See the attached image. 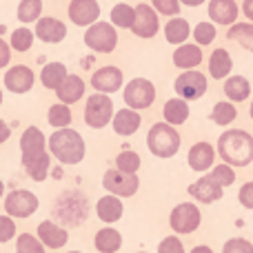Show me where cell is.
I'll list each match as a JSON object with an SVG mask.
<instances>
[{"instance_id": "1", "label": "cell", "mask_w": 253, "mask_h": 253, "mask_svg": "<svg viewBox=\"0 0 253 253\" xmlns=\"http://www.w3.org/2000/svg\"><path fill=\"white\" fill-rule=\"evenodd\" d=\"M49 153L56 158L60 165H80L87 153V144L84 138L76 129L67 126V129H56L47 138Z\"/></svg>"}, {"instance_id": "2", "label": "cell", "mask_w": 253, "mask_h": 253, "mask_svg": "<svg viewBox=\"0 0 253 253\" xmlns=\"http://www.w3.org/2000/svg\"><path fill=\"white\" fill-rule=\"evenodd\" d=\"M218 153L229 167H247L253 162V135L242 129H229L220 135Z\"/></svg>"}, {"instance_id": "3", "label": "cell", "mask_w": 253, "mask_h": 253, "mask_svg": "<svg viewBox=\"0 0 253 253\" xmlns=\"http://www.w3.org/2000/svg\"><path fill=\"white\" fill-rule=\"evenodd\" d=\"M147 147L156 158H173L180 149V133L167 123H156L147 133Z\"/></svg>"}, {"instance_id": "4", "label": "cell", "mask_w": 253, "mask_h": 253, "mask_svg": "<svg viewBox=\"0 0 253 253\" xmlns=\"http://www.w3.org/2000/svg\"><path fill=\"white\" fill-rule=\"evenodd\" d=\"M4 213L13 220H25V218H31V215L38 211L40 207V200L34 191L29 189H13L11 193L4 196Z\"/></svg>"}, {"instance_id": "5", "label": "cell", "mask_w": 253, "mask_h": 253, "mask_svg": "<svg viewBox=\"0 0 253 253\" xmlns=\"http://www.w3.org/2000/svg\"><path fill=\"white\" fill-rule=\"evenodd\" d=\"M114 118V102L107 93H91L84 102V123L91 129H105Z\"/></svg>"}, {"instance_id": "6", "label": "cell", "mask_w": 253, "mask_h": 253, "mask_svg": "<svg viewBox=\"0 0 253 253\" xmlns=\"http://www.w3.org/2000/svg\"><path fill=\"white\" fill-rule=\"evenodd\" d=\"M84 44L96 53H111L118 44V34H116L111 22H93L84 31Z\"/></svg>"}, {"instance_id": "7", "label": "cell", "mask_w": 253, "mask_h": 253, "mask_svg": "<svg viewBox=\"0 0 253 253\" xmlns=\"http://www.w3.org/2000/svg\"><path fill=\"white\" fill-rule=\"evenodd\" d=\"M202 222L200 209H198L193 202H180V205L173 207V211L169 213V227L173 229L175 233H193Z\"/></svg>"}, {"instance_id": "8", "label": "cell", "mask_w": 253, "mask_h": 253, "mask_svg": "<svg viewBox=\"0 0 253 253\" xmlns=\"http://www.w3.org/2000/svg\"><path fill=\"white\" fill-rule=\"evenodd\" d=\"M156 100V87L147 78H133L125 87V105L129 109H149Z\"/></svg>"}, {"instance_id": "9", "label": "cell", "mask_w": 253, "mask_h": 253, "mask_svg": "<svg viewBox=\"0 0 253 253\" xmlns=\"http://www.w3.org/2000/svg\"><path fill=\"white\" fill-rule=\"evenodd\" d=\"M102 187L116 198H131L138 193L140 180L135 173H123L118 169H107L102 175Z\"/></svg>"}, {"instance_id": "10", "label": "cell", "mask_w": 253, "mask_h": 253, "mask_svg": "<svg viewBox=\"0 0 253 253\" xmlns=\"http://www.w3.org/2000/svg\"><path fill=\"white\" fill-rule=\"evenodd\" d=\"M173 89L182 100H198V98H202L207 93V78L200 71L189 69L175 78Z\"/></svg>"}, {"instance_id": "11", "label": "cell", "mask_w": 253, "mask_h": 253, "mask_svg": "<svg viewBox=\"0 0 253 253\" xmlns=\"http://www.w3.org/2000/svg\"><path fill=\"white\" fill-rule=\"evenodd\" d=\"M4 89L11 93H16V96H22V93H29L31 89H34L36 84V74L31 67L27 65H13L11 69L4 71Z\"/></svg>"}, {"instance_id": "12", "label": "cell", "mask_w": 253, "mask_h": 253, "mask_svg": "<svg viewBox=\"0 0 253 253\" xmlns=\"http://www.w3.org/2000/svg\"><path fill=\"white\" fill-rule=\"evenodd\" d=\"M67 13L76 27H91L100 18V4L98 0H71Z\"/></svg>"}, {"instance_id": "13", "label": "cell", "mask_w": 253, "mask_h": 253, "mask_svg": "<svg viewBox=\"0 0 253 253\" xmlns=\"http://www.w3.org/2000/svg\"><path fill=\"white\" fill-rule=\"evenodd\" d=\"M34 36L47 44H58L67 38V25L62 20H58V18L40 16L38 20H36Z\"/></svg>"}, {"instance_id": "14", "label": "cell", "mask_w": 253, "mask_h": 253, "mask_svg": "<svg viewBox=\"0 0 253 253\" xmlns=\"http://www.w3.org/2000/svg\"><path fill=\"white\" fill-rule=\"evenodd\" d=\"M123 69H118V67L109 65V67H100V69L93 71L91 76V87L96 89L98 93H116L120 87H123Z\"/></svg>"}, {"instance_id": "15", "label": "cell", "mask_w": 253, "mask_h": 253, "mask_svg": "<svg viewBox=\"0 0 253 253\" xmlns=\"http://www.w3.org/2000/svg\"><path fill=\"white\" fill-rule=\"evenodd\" d=\"M36 238L44 245V249H51V251L62 249V247L69 242L67 229L60 227L58 222H53V220H42V222L38 224V229H36Z\"/></svg>"}, {"instance_id": "16", "label": "cell", "mask_w": 253, "mask_h": 253, "mask_svg": "<svg viewBox=\"0 0 253 253\" xmlns=\"http://www.w3.org/2000/svg\"><path fill=\"white\" fill-rule=\"evenodd\" d=\"M158 27H160V22H158L156 9L140 2L138 7H135V20H133V25H131V31H133L138 38H153V36L158 34Z\"/></svg>"}, {"instance_id": "17", "label": "cell", "mask_w": 253, "mask_h": 253, "mask_svg": "<svg viewBox=\"0 0 253 253\" xmlns=\"http://www.w3.org/2000/svg\"><path fill=\"white\" fill-rule=\"evenodd\" d=\"M189 196L202 205H211V202H218L222 198V187L211 175H202L200 180L189 184Z\"/></svg>"}, {"instance_id": "18", "label": "cell", "mask_w": 253, "mask_h": 253, "mask_svg": "<svg viewBox=\"0 0 253 253\" xmlns=\"http://www.w3.org/2000/svg\"><path fill=\"white\" fill-rule=\"evenodd\" d=\"M47 151V138L38 126H27L20 135V158H34Z\"/></svg>"}, {"instance_id": "19", "label": "cell", "mask_w": 253, "mask_h": 253, "mask_svg": "<svg viewBox=\"0 0 253 253\" xmlns=\"http://www.w3.org/2000/svg\"><path fill=\"white\" fill-rule=\"evenodd\" d=\"M20 162H22L25 173L29 175L34 182H44L49 175V169H51V153L44 151L34 158H20Z\"/></svg>"}, {"instance_id": "20", "label": "cell", "mask_w": 253, "mask_h": 253, "mask_svg": "<svg viewBox=\"0 0 253 253\" xmlns=\"http://www.w3.org/2000/svg\"><path fill=\"white\" fill-rule=\"evenodd\" d=\"M125 213V205L120 198L111 196V193H107V196H102L100 200L96 202V215L102 220L105 224H114L118 222L120 218H123Z\"/></svg>"}, {"instance_id": "21", "label": "cell", "mask_w": 253, "mask_h": 253, "mask_svg": "<svg viewBox=\"0 0 253 253\" xmlns=\"http://www.w3.org/2000/svg\"><path fill=\"white\" fill-rule=\"evenodd\" d=\"M84 89H87L84 87V80L76 74H69L65 78V83L56 89L58 102H62V105H74V102H78L80 98L84 96Z\"/></svg>"}, {"instance_id": "22", "label": "cell", "mask_w": 253, "mask_h": 253, "mask_svg": "<svg viewBox=\"0 0 253 253\" xmlns=\"http://www.w3.org/2000/svg\"><path fill=\"white\" fill-rule=\"evenodd\" d=\"M189 167L193 171H207L213 167V160H215V149L211 147L209 142H196L191 149H189Z\"/></svg>"}, {"instance_id": "23", "label": "cell", "mask_w": 253, "mask_h": 253, "mask_svg": "<svg viewBox=\"0 0 253 253\" xmlns=\"http://www.w3.org/2000/svg\"><path fill=\"white\" fill-rule=\"evenodd\" d=\"M111 125H114V131L118 135H133L135 131L140 129V125H142V118H140L138 111L125 107V109H120L114 114Z\"/></svg>"}, {"instance_id": "24", "label": "cell", "mask_w": 253, "mask_h": 253, "mask_svg": "<svg viewBox=\"0 0 253 253\" xmlns=\"http://www.w3.org/2000/svg\"><path fill=\"white\" fill-rule=\"evenodd\" d=\"M209 16L218 25H233L238 20V4L236 0H211Z\"/></svg>"}, {"instance_id": "25", "label": "cell", "mask_w": 253, "mask_h": 253, "mask_svg": "<svg viewBox=\"0 0 253 253\" xmlns=\"http://www.w3.org/2000/svg\"><path fill=\"white\" fill-rule=\"evenodd\" d=\"M202 62V49L198 44H180L173 51V65L180 69H193Z\"/></svg>"}, {"instance_id": "26", "label": "cell", "mask_w": 253, "mask_h": 253, "mask_svg": "<svg viewBox=\"0 0 253 253\" xmlns=\"http://www.w3.org/2000/svg\"><path fill=\"white\" fill-rule=\"evenodd\" d=\"M93 247H96V251H100V253H118L120 247H123V236H120V231H116V229L105 227L96 233Z\"/></svg>"}, {"instance_id": "27", "label": "cell", "mask_w": 253, "mask_h": 253, "mask_svg": "<svg viewBox=\"0 0 253 253\" xmlns=\"http://www.w3.org/2000/svg\"><path fill=\"white\" fill-rule=\"evenodd\" d=\"M67 76H69V71H67V67L62 62H47L42 67V71H40V83H42L44 89H53L56 91L65 83Z\"/></svg>"}, {"instance_id": "28", "label": "cell", "mask_w": 253, "mask_h": 253, "mask_svg": "<svg viewBox=\"0 0 253 253\" xmlns=\"http://www.w3.org/2000/svg\"><path fill=\"white\" fill-rule=\"evenodd\" d=\"M162 116H165V123L167 125H182L184 120L189 118V105L187 100H182V98H171V100L165 102V107H162Z\"/></svg>"}, {"instance_id": "29", "label": "cell", "mask_w": 253, "mask_h": 253, "mask_svg": "<svg viewBox=\"0 0 253 253\" xmlns=\"http://www.w3.org/2000/svg\"><path fill=\"white\" fill-rule=\"evenodd\" d=\"M231 69H233V60H231V56H229V51L222 47L215 49L209 58V74L213 76L215 80H220V78H227V76L231 74Z\"/></svg>"}, {"instance_id": "30", "label": "cell", "mask_w": 253, "mask_h": 253, "mask_svg": "<svg viewBox=\"0 0 253 253\" xmlns=\"http://www.w3.org/2000/svg\"><path fill=\"white\" fill-rule=\"evenodd\" d=\"M224 93L231 102H242L251 96V84L245 76H231L224 83Z\"/></svg>"}, {"instance_id": "31", "label": "cell", "mask_w": 253, "mask_h": 253, "mask_svg": "<svg viewBox=\"0 0 253 253\" xmlns=\"http://www.w3.org/2000/svg\"><path fill=\"white\" fill-rule=\"evenodd\" d=\"M189 34H191V27H189V22L184 18H171L165 25V38L171 44H178V47L184 44Z\"/></svg>"}, {"instance_id": "32", "label": "cell", "mask_w": 253, "mask_h": 253, "mask_svg": "<svg viewBox=\"0 0 253 253\" xmlns=\"http://www.w3.org/2000/svg\"><path fill=\"white\" fill-rule=\"evenodd\" d=\"M227 36H229V40L242 44L247 51L253 53V25L251 22H233Z\"/></svg>"}, {"instance_id": "33", "label": "cell", "mask_w": 253, "mask_h": 253, "mask_svg": "<svg viewBox=\"0 0 253 253\" xmlns=\"http://www.w3.org/2000/svg\"><path fill=\"white\" fill-rule=\"evenodd\" d=\"M34 31L27 29V27H18V29L11 31L9 36V47L11 51H18V53H27L31 47H34Z\"/></svg>"}, {"instance_id": "34", "label": "cell", "mask_w": 253, "mask_h": 253, "mask_svg": "<svg viewBox=\"0 0 253 253\" xmlns=\"http://www.w3.org/2000/svg\"><path fill=\"white\" fill-rule=\"evenodd\" d=\"M40 16H42V0H20L16 9V18L22 25L36 22Z\"/></svg>"}, {"instance_id": "35", "label": "cell", "mask_w": 253, "mask_h": 253, "mask_svg": "<svg viewBox=\"0 0 253 253\" xmlns=\"http://www.w3.org/2000/svg\"><path fill=\"white\" fill-rule=\"evenodd\" d=\"M71 120H74V116H71V109L69 105H62V102H58V105H51L47 111V123L53 126V129H67V126L71 125Z\"/></svg>"}, {"instance_id": "36", "label": "cell", "mask_w": 253, "mask_h": 253, "mask_svg": "<svg viewBox=\"0 0 253 253\" xmlns=\"http://www.w3.org/2000/svg\"><path fill=\"white\" fill-rule=\"evenodd\" d=\"M135 20V7L126 2H118L114 9H111V25L120 27V29H131Z\"/></svg>"}, {"instance_id": "37", "label": "cell", "mask_w": 253, "mask_h": 253, "mask_svg": "<svg viewBox=\"0 0 253 253\" xmlns=\"http://www.w3.org/2000/svg\"><path fill=\"white\" fill-rule=\"evenodd\" d=\"M236 116H238V109H236V105H231V102H215L213 111H211L213 123L220 125V126L231 125L233 120H236Z\"/></svg>"}, {"instance_id": "38", "label": "cell", "mask_w": 253, "mask_h": 253, "mask_svg": "<svg viewBox=\"0 0 253 253\" xmlns=\"http://www.w3.org/2000/svg\"><path fill=\"white\" fill-rule=\"evenodd\" d=\"M116 169L123 171V173H138V169H140V156L135 151H131V149H126V151H120L118 156H116Z\"/></svg>"}, {"instance_id": "39", "label": "cell", "mask_w": 253, "mask_h": 253, "mask_svg": "<svg viewBox=\"0 0 253 253\" xmlns=\"http://www.w3.org/2000/svg\"><path fill=\"white\" fill-rule=\"evenodd\" d=\"M16 253H47L44 245L31 233H20L16 238Z\"/></svg>"}, {"instance_id": "40", "label": "cell", "mask_w": 253, "mask_h": 253, "mask_svg": "<svg viewBox=\"0 0 253 253\" xmlns=\"http://www.w3.org/2000/svg\"><path fill=\"white\" fill-rule=\"evenodd\" d=\"M193 38H196L198 47H207V44H211L215 40V27L211 22H200L193 29Z\"/></svg>"}, {"instance_id": "41", "label": "cell", "mask_w": 253, "mask_h": 253, "mask_svg": "<svg viewBox=\"0 0 253 253\" xmlns=\"http://www.w3.org/2000/svg\"><path fill=\"white\" fill-rule=\"evenodd\" d=\"M209 175H211V178H213L222 189L236 182V171H233V167H229V165H218V167H213Z\"/></svg>"}, {"instance_id": "42", "label": "cell", "mask_w": 253, "mask_h": 253, "mask_svg": "<svg viewBox=\"0 0 253 253\" xmlns=\"http://www.w3.org/2000/svg\"><path fill=\"white\" fill-rule=\"evenodd\" d=\"M16 238V220L9 218L7 213L0 215V245Z\"/></svg>"}, {"instance_id": "43", "label": "cell", "mask_w": 253, "mask_h": 253, "mask_svg": "<svg viewBox=\"0 0 253 253\" xmlns=\"http://www.w3.org/2000/svg\"><path fill=\"white\" fill-rule=\"evenodd\" d=\"M222 253H253V245L245 238H231L224 242Z\"/></svg>"}, {"instance_id": "44", "label": "cell", "mask_w": 253, "mask_h": 253, "mask_svg": "<svg viewBox=\"0 0 253 253\" xmlns=\"http://www.w3.org/2000/svg\"><path fill=\"white\" fill-rule=\"evenodd\" d=\"M151 4L162 16H178L180 13V0H151Z\"/></svg>"}, {"instance_id": "45", "label": "cell", "mask_w": 253, "mask_h": 253, "mask_svg": "<svg viewBox=\"0 0 253 253\" xmlns=\"http://www.w3.org/2000/svg\"><path fill=\"white\" fill-rule=\"evenodd\" d=\"M158 253H184V245L180 238L175 236H167L165 240L158 245Z\"/></svg>"}, {"instance_id": "46", "label": "cell", "mask_w": 253, "mask_h": 253, "mask_svg": "<svg viewBox=\"0 0 253 253\" xmlns=\"http://www.w3.org/2000/svg\"><path fill=\"white\" fill-rule=\"evenodd\" d=\"M238 200H240V205L245 207V209H253V180L251 182H245L240 187V191H238Z\"/></svg>"}, {"instance_id": "47", "label": "cell", "mask_w": 253, "mask_h": 253, "mask_svg": "<svg viewBox=\"0 0 253 253\" xmlns=\"http://www.w3.org/2000/svg\"><path fill=\"white\" fill-rule=\"evenodd\" d=\"M9 62H11V47L4 38H0V69L9 67Z\"/></svg>"}, {"instance_id": "48", "label": "cell", "mask_w": 253, "mask_h": 253, "mask_svg": "<svg viewBox=\"0 0 253 253\" xmlns=\"http://www.w3.org/2000/svg\"><path fill=\"white\" fill-rule=\"evenodd\" d=\"M9 138H11V126L4 123L2 118H0V144H4Z\"/></svg>"}, {"instance_id": "49", "label": "cell", "mask_w": 253, "mask_h": 253, "mask_svg": "<svg viewBox=\"0 0 253 253\" xmlns=\"http://www.w3.org/2000/svg\"><path fill=\"white\" fill-rule=\"evenodd\" d=\"M242 11H245V16L253 20V0H245V4H242Z\"/></svg>"}, {"instance_id": "50", "label": "cell", "mask_w": 253, "mask_h": 253, "mask_svg": "<svg viewBox=\"0 0 253 253\" xmlns=\"http://www.w3.org/2000/svg\"><path fill=\"white\" fill-rule=\"evenodd\" d=\"M189 253H213V249H211V247H207V245H198V247H193Z\"/></svg>"}, {"instance_id": "51", "label": "cell", "mask_w": 253, "mask_h": 253, "mask_svg": "<svg viewBox=\"0 0 253 253\" xmlns=\"http://www.w3.org/2000/svg\"><path fill=\"white\" fill-rule=\"evenodd\" d=\"M182 4H187V7H198V4H202L205 0H180Z\"/></svg>"}, {"instance_id": "52", "label": "cell", "mask_w": 253, "mask_h": 253, "mask_svg": "<svg viewBox=\"0 0 253 253\" xmlns=\"http://www.w3.org/2000/svg\"><path fill=\"white\" fill-rule=\"evenodd\" d=\"M2 198H4V182L0 180V200H2Z\"/></svg>"}, {"instance_id": "53", "label": "cell", "mask_w": 253, "mask_h": 253, "mask_svg": "<svg viewBox=\"0 0 253 253\" xmlns=\"http://www.w3.org/2000/svg\"><path fill=\"white\" fill-rule=\"evenodd\" d=\"M249 114H251V118H253V102H251V107H249Z\"/></svg>"}, {"instance_id": "54", "label": "cell", "mask_w": 253, "mask_h": 253, "mask_svg": "<svg viewBox=\"0 0 253 253\" xmlns=\"http://www.w3.org/2000/svg\"><path fill=\"white\" fill-rule=\"evenodd\" d=\"M0 105H2V89H0Z\"/></svg>"}, {"instance_id": "55", "label": "cell", "mask_w": 253, "mask_h": 253, "mask_svg": "<svg viewBox=\"0 0 253 253\" xmlns=\"http://www.w3.org/2000/svg\"><path fill=\"white\" fill-rule=\"evenodd\" d=\"M67 253H83V251H67Z\"/></svg>"}, {"instance_id": "56", "label": "cell", "mask_w": 253, "mask_h": 253, "mask_svg": "<svg viewBox=\"0 0 253 253\" xmlns=\"http://www.w3.org/2000/svg\"><path fill=\"white\" fill-rule=\"evenodd\" d=\"M140 253H144V251H140Z\"/></svg>"}]
</instances>
